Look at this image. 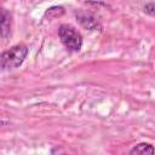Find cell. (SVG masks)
I'll return each instance as SVG.
<instances>
[{
  "instance_id": "obj_1",
  "label": "cell",
  "mask_w": 155,
  "mask_h": 155,
  "mask_svg": "<svg viewBox=\"0 0 155 155\" xmlns=\"http://www.w3.org/2000/svg\"><path fill=\"white\" fill-rule=\"evenodd\" d=\"M28 56V47L23 44L12 46L11 48L4 51L0 57V67L2 71L17 69L22 65Z\"/></svg>"
},
{
  "instance_id": "obj_4",
  "label": "cell",
  "mask_w": 155,
  "mask_h": 155,
  "mask_svg": "<svg viewBox=\"0 0 155 155\" xmlns=\"http://www.w3.org/2000/svg\"><path fill=\"white\" fill-rule=\"evenodd\" d=\"M0 25H1V38L6 39L11 33V15L5 8L1 10Z\"/></svg>"
},
{
  "instance_id": "obj_3",
  "label": "cell",
  "mask_w": 155,
  "mask_h": 155,
  "mask_svg": "<svg viewBox=\"0 0 155 155\" xmlns=\"http://www.w3.org/2000/svg\"><path fill=\"white\" fill-rule=\"evenodd\" d=\"M75 17H76V21L80 23V25L84 27L85 29H88V30H101L102 29L99 19L90 12L79 11V12H76Z\"/></svg>"
},
{
  "instance_id": "obj_5",
  "label": "cell",
  "mask_w": 155,
  "mask_h": 155,
  "mask_svg": "<svg viewBox=\"0 0 155 155\" xmlns=\"http://www.w3.org/2000/svg\"><path fill=\"white\" fill-rule=\"evenodd\" d=\"M154 153H155V148L150 143H145V142L136 144L130 150V154H154Z\"/></svg>"
},
{
  "instance_id": "obj_2",
  "label": "cell",
  "mask_w": 155,
  "mask_h": 155,
  "mask_svg": "<svg viewBox=\"0 0 155 155\" xmlns=\"http://www.w3.org/2000/svg\"><path fill=\"white\" fill-rule=\"evenodd\" d=\"M58 36L61 42L71 52H78L82 47L81 34L69 24H61L58 28Z\"/></svg>"
},
{
  "instance_id": "obj_6",
  "label": "cell",
  "mask_w": 155,
  "mask_h": 155,
  "mask_svg": "<svg viewBox=\"0 0 155 155\" xmlns=\"http://www.w3.org/2000/svg\"><path fill=\"white\" fill-rule=\"evenodd\" d=\"M143 11H144L147 15H149V16H151V17H155V2H149V4H147V5L143 7Z\"/></svg>"
}]
</instances>
